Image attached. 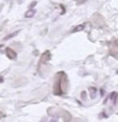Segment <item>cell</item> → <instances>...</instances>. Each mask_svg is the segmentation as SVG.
Wrapping results in <instances>:
<instances>
[{"mask_svg":"<svg viewBox=\"0 0 118 122\" xmlns=\"http://www.w3.org/2000/svg\"><path fill=\"white\" fill-rule=\"evenodd\" d=\"M5 54H6L7 57H9V59H11V60H15L17 58V53L13 49H11V47H6Z\"/></svg>","mask_w":118,"mask_h":122,"instance_id":"6da1fadb","label":"cell"},{"mask_svg":"<svg viewBox=\"0 0 118 122\" xmlns=\"http://www.w3.org/2000/svg\"><path fill=\"white\" fill-rule=\"evenodd\" d=\"M50 58H51V54L48 52V51H46V52L44 53L43 55H42V59H41V62L42 63H46L47 61L50 60ZM40 62V63H41Z\"/></svg>","mask_w":118,"mask_h":122,"instance_id":"7a4b0ae2","label":"cell"},{"mask_svg":"<svg viewBox=\"0 0 118 122\" xmlns=\"http://www.w3.org/2000/svg\"><path fill=\"white\" fill-rule=\"evenodd\" d=\"M85 27H86V24H85V23L79 24V25H76V26H74L73 29H72L71 33H79V32H82V30H85Z\"/></svg>","mask_w":118,"mask_h":122,"instance_id":"3957f363","label":"cell"},{"mask_svg":"<svg viewBox=\"0 0 118 122\" xmlns=\"http://www.w3.org/2000/svg\"><path fill=\"white\" fill-rule=\"evenodd\" d=\"M96 95H97L96 87H94V86L89 87V96H90V98H91V99H95V98H96Z\"/></svg>","mask_w":118,"mask_h":122,"instance_id":"277c9868","label":"cell"},{"mask_svg":"<svg viewBox=\"0 0 118 122\" xmlns=\"http://www.w3.org/2000/svg\"><path fill=\"white\" fill-rule=\"evenodd\" d=\"M35 15H36V10H32V9H29L27 12H25V18H31V17H34Z\"/></svg>","mask_w":118,"mask_h":122,"instance_id":"5b68a950","label":"cell"},{"mask_svg":"<svg viewBox=\"0 0 118 122\" xmlns=\"http://www.w3.org/2000/svg\"><path fill=\"white\" fill-rule=\"evenodd\" d=\"M19 32H20V30H16V32H14V33H11V34L6 35V36L3 38V40H4V41H6V40H9V39H12V38H14L15 36H17V35L19 34Z\"/></svg>","mask_w":118,"mask_h":122,"instance_id":"8992f818","label":"cell"},{"mask_svg":"<svg viewBox=\"0 0 118 122\" xmlns=\"http://www.w3.org/2000/svg\"><path fill=\"white\" fill-rule=\"evenodd\" d=\"M117 97H118V94L116 93V92H111V93L109 94V96H108V99L115 101L117 99Z\"/></svg>","mask_w":118,"mask_h":122,"instance_id":"52a82bcc","label":"cell"},{"mask_svg":"<svg viewBox=\"0 0 118 122\" xmlns=\"http://www.w3.org/2000/svg\"><path fill=\"white\" fill-rule=\"evenodd\" d=\"M63 117H64V122H70L72 120V117L69 113H65V115Z\"/></svg>","mask_w":118,"mask_h":122,"instance_id":"ba28073f","label":"cell"},{"mask_svg":"<svg viewBox=\"0 0 118 122\" xmlns=\"http://www.w3.org/2000/svg\"><path fill=\"white\" fill-rule=\"evenodd\" d=\"M81 98L83 99V100H86V99H87V92H82Z\"/></svg>","mask_w":118,"mask_h":122,"instance_id":"9c48e42d","label":"cell"},{"mask_svg":"<svg viewBox=\"0 0 118 122\" xmlns=\"http://www.w3.org/2000/svg\"><path fill=\"white\" fill-rule=\"evenodd\" d=\"M37 3H38V2L36 1V0H35V1H32V2H31V4H29V9H32V10H34V7H35V6H36V5H37Z\"/></svg>","mask_w":118,"mask_h":122,"instance_id":"30bf717a","label":"cell"},{"mask_svg":"<svg viewBox=\"0 0 118 122\" xmlns=\"http://www.w3.org/2000/svg\"><path fill=\"white\" fill-rule=\"evenodd\" d=\"M75 1H76L77 5H81V4L84 3V2H86V0H75Z\"/></svg>","mask_w":118,"mask_h":122,"instance_id":"8fae6325","label":"cell"},{"mask_svg":"<svg viewBox=\"0 0 118 122\" xmlns=\"http://www.w3.org/2000/svg\"><path fill=\"white\" fill-rule=\"evenodd\" d=\"M60 7H61V9H62L61 15H64V13H65V6H64V5H63V4H61V5H60Z\"/></svg>","mask_w":118,"mask_h":122,"instance_id":"7c38bea8","label":"cell"},{"mask_svg":"<svg viewBox=\"0 0 118 122\" xmlns=\"http://www.w3.org/2000/svg\"><path fill=\"white\" fill-rule=\"evenodd\" d=\"M99 94H100V96H101V97L105 95V90H104V88H100V90H99Z\"/></svg>","mask_w":118,"mask_h":122,"instance_id":"4fadbf2b","label":"cell"},{"mask_svg":"<svg viewBox=\"0 0 118 122\" xmlns=\"http://www.w3.org/2000/svg\"><path fill=\"white\" fill-rule=\"evenodd\" d=\"M111 55L114 56V58H116V59H118V53H114V52H112V53H111Z\"/></svg>","mask_w":118,"mask_h":122,"instance_id":"5bb4252c","label":"cell"},{"mask_svg":"<svg viewBox=\"0 0 118 122\" xmlns=\"http://www.w3.org/2000/svg\"><path fill=\"white\" fill-rule=\"evenodd\" d=\"M4 81V78H3V76H1L0 75V83H2Z\"/></svg>","mask_w":118,"mask_h":122,"instance_id":"9a60e30c","label":"cell"},{"mask_svg":"<svg viewBox=\"0 0 118 122\" xmlns=\"http://www.w3.org/2000/svg\"><path fill=\"white\" fill-rule=\"evenodd\" d=\"M49 122H57V119H53V120H50Z\"/></svg>","mask_w":118,"mask_h":122,"instance_id":"2e32d148","label":"cell"},{"mask_svg":"<svg viewBox=\"0 0 118 122\" xmlns=\"http://www.w3.org/2000/svg\"><path fill=\"white\" fill-rule=\"evenodd\" d=\"M45 120H46V118H44L43 120H42V121H40V122H45Z\"/></svg>","mask_w":118,"mask_h":122,"instance_id":"e0dca14e","label":"cell"},{"mask_svg":"<svg viewBox=\"0 0 118 122\" xmlns=\"http://www.w3.org/2000/svg\"><path fill=\"white\" fill-rule=\"evenodd\" d=\"M2 46H3V45H2V44H0V49H1V47H2Z\"/></svg>","mask_w":118,"mask_h":122,"instance_id":"ac0fdd59","label":"cell"}]
</instances>
